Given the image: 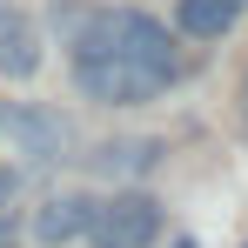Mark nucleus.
I'll return each mask as SVG.
<instances>
[{"label":"nucleus","instance_id":"9b49d317","mask_svg":"<svg viewBox=\"0 0 248 248\" xmlns=\"http://www.w3.org/2000/svg\"><path fill=\"white\" fill-rule=\"evenodd\" d=\"M242 7H248V0H242Z\"/></svg>","mask_w":248,"mask_h":248},{"label":"nucleus","instance_id":"f257e3e1","mask_svg":"<svg viewBox=\"0 0 248 248\" xmlns=\"http://www.w3.org/2000/svg\"><path fill=\"white\" fill-rule=\"evenodd\" d=\"M67 47H74V87L101 108H141L181 81V54L155 14L141 7H67Z\"/></svg>","mask_w":248,"mask_h":248},{"label":"nucleus","instance_id":"7ed1b4c3","mask_svg":"<svg viewBox=\"0 0 248 248\" xmlns=\"http://www.w3.org/2000/svg\"><path fill=\"white\" fill-rule=\"evenodd\" d=\"M87 248H155L161 242V202L148 195V188H121L114 202L94 208V221H87Z\"/></svg>","mask_w":248,"mask_h":248},{"label":"nucleus","instance_id":"20e7f679","mask_svg":"<svg viewBox=\"0 0 248 248\" xmlns=\"http://www.w3.org/2000/svg\"><path fill=\"white\" fill-rule=\"evenodd\" d=\"M94 195H81V188H74V195H47V202H34V215H27V221H34V242L41 248H67V242H81L87 235V221H94Z\"/></svg>","mask_w":248,"mask_h":248},{"label":"nucleus","instance_id":"0eeeda50","mask_svg":"<svg viewBox=\"0 0 248 248\" xmlns=\"http://www.w3.org/2000/svg\"><path fill=\"white\" fill-rule=\"evenodd\" d=\"M155 161H161V141H101V148L87 155V168H94V174H121V181L148 174Z\"/></svg>","mask_w":248,"mask_h":248},{"label":"nucleus","instance_id":"9d476101","mask_svg":"<svg viewBox=\"0 0 248 248\" xmlns=\"http://www.w3.org/2000/svg\"><path fill=\"white\" fill-rule=\"evenodd\" d=\"M242 114H248V81H242Z\"/></svg>","mask_w":248,"mask_h":248},{"label":"nucleus","instance_id":"1a4fd4ad","mask_svg":"<svg viewBox=\"0 0 248 248\" xmlns=\"http://www.w3.org/2000/svg\"><path fill=\"white\" fill-rule=\"evenodd\" d=\"M0 248H14V221H0Z\"/></svg>","mask_w":248,"mask_h":248},{"label":"nucleus","instance_id":"f03ea898","mask_svg":"<svg viewBox=\"0 0 248 248\" xmlns=\"http://www.w3.org/2000/svg\"><path fill=\"white\" fill-rule=\"evenodd\" d=\"M0 127H7V141H14V155H20V174H54V168L74 161V127H67V114H54L41 101L7 108Z\"/></svg>","mask_w":248,"mask_h":248},{"label":"nucleus","instance_id":"423d86ee","mask_svg":"<svg viewBox=\"0 0 248 248\" xmlns=\"http://www.w3.org/2000/svg\"><path fill=\"white\" fill-rule=\"evenodd\" d=\"M235 14H242V0H174V27L188 41H221L235 27Z\"/></svg>","mask_w":248,"mask_h":248},{"label":"nucleus","instance_id":"6e6552de","mask_svg":"<svg viewBox=\"0 0 248 248\" xmlns=\"http://www.w3.org/2000/svg\"><path fill=\"white\" fill-rule=\"evenodd\" d=\"M20 188H27V174H20V168H0V221L20 215Z\"/></svg>","mask_w":248,"mask_h":248},{"label":"nucleus","instance_id":"39448f33","mask_svg":"<svg viewBox=\"0 0 248 248\" xmlns=\"http://www.w3.org/2000/svg\"><path fill=\"white\" fill-rule=\"evenodd\" d=\"M0 74H7V81L41 74V27H34V14H20V7H0Z\"/></svg>","mask_w":248,"mask_h":248}]
</instances>
